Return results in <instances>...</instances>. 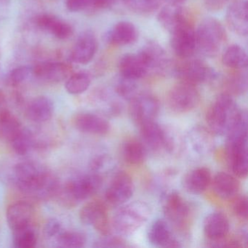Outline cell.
Instances as JSON below:
<instances>
[{
	"label": "cell",
	"mask_w": 248,
	"mask_h": 248,
	"mask_svg": "<svg viewBox=\"0 0 248 248\" xmlns=\"http://www.w3.org/2000/svg\"><path fill=\"white\" fill-rule=\"evenodd\" d=\"M5 181L39 200L56 197L61 186L51 172L33 161H23L7 170Z\"/></svg>",
	"instance_id": "cell-1"
},
{
	"label": "cell",
	"mask_w": 248,
	"mask_h": 248,
	"mask_svg": "<svg viewBox=\"0 0 248 248\" xmlns=\"http://www.w3.org/2000/svg\"><path fill=\"white\" fill-rule=\"evenodd\" d=\"M248 123L246 114L241 112L228 132L227 156L235 176L245 178L248 175Z\"/></svg>",
	"instance_id": "cell-2"
},
{
	"label": "cell",
	"mask_w": 248,
	"mask_h": 248,
	"mask_svg": "<svg viewBox=\"0 0 248 248\" xmlns=\"http://www.w3.org/2000/svg\"><path fill=\"white\" fill-rule=\"evenodd\" d=\"M240 112L232 95L226 92L220 94L206 114L208 130L216 136L227 134Z\"/></svg>",
	"instance_id": "cell-3"
},
{
	"label": "cell",
	"mask_w": 248,
	"mask_h": 248,
	"mask_svg": "<svg viewBox=\"0 0 248 248\" xmlns=\"http://www.w3.org/2000/svg\"><path fill=\"white\" fill-rule=\"evenodd\" d=\"M101 184L102 178L98 174L81 175L69 180L63 186H60L56 197L65 207H75L95 194Z\"/></svg>",
	"instance_id": "cell-4"
},
{
	"label": "cell",
	"mask_w": 248,
	"mask_h": 248,
	"mask_svg": "<svg viewBox=\"0 0 248 248\" xmlns=\"http://www.w3.org/2000/svg\"><path fill=\"white\" fill-rule=\"evenodd\" d=\"M150 214V207L144 202H126L116 212L111 224L119 234L130 236L147 221Z\"/></svg>",
	"instance_id": "cell-5"
},
{
	"label": "cell",
	"mask_w": 248,
	"mask_h": 248,
	"mask_svg": "<svg viewBox=\"0 0 248 248\" xmlns=\"http://www.w3.org/2000/svg\"><path fill=\"white\" fill-rule=\"evenodd\" d=\"M196 48L205 57H216L227 35L223 24L214 18L203 20L195 30Z\"/></svg>",
	"instance_id": "cell-6"
},
{
	"label": "cell",
	"mask_w": 248,
	"mask_h": 248,
	"mask_svg": "<svg viewBox=\"0 0 248 248\" xmlns=\"http://www.w3.org/2000/svg\"><path fill=\"white\" fill-rule=\"evenodd\" d=\"M200 94L195 85L180 82L174 85L167 95L168 108L176 114L189 112L197 107Z\"/></svg>",
	"instance_id": "cell-7"
},
{
	"label": "cell",
	"mask_w": 248,
	"mask_h": 248,
	"mask_svg": "<svg viewBox=\"0 0 248 248\" xmlns=\"http://www.w3.org/2000/svg\"><path fill=\"white\" fill-rule=\"evenodd\" d=\"M170 32L171 47L175 54L183 59L191 58L197 48L195 30L188 17L186 16Z\"/></svg>",
	"instance_id": "cell-8"
},
{
	"label": "cell",
	"mask_w": 248,
	"mask_h": 248,
	"mask_svg": "<svg viewBox=\"0 0 248 248\" xmlns=\"http://www.w3.org/2000/svg\"><path fill=\"white\" fill-rule=\"evenodd\" d=\"M159 100L152 94L137 93L130 100L129 114L133 123L139 126L155 121L159 114Z\"/></svg>",
	"instance_id": "cell-9"
},
{
	"label": "cell",
	"mask_w": 248,
	"mask_h": 248,
	"mask_svg": "<svg viewBox=\"0 0 248 248\" xmlns=\"http://www.w3.org/2000/svg\"><path fill=\"white\" fill-rule=\"evenodd\" d=\"M141 142L146 149L152 152L165 150L172 152L175 142L170 133L155 121L149 122L139 126Z\"/></svg>",
	"instance_id": "cell-10"
},
{
	"label": "cell",
	"mask_w": 248,
	"mask_h": 248,
	"mask_svg": "<svg viewBox=\"0 0 248 248\" xmlns=\"http://www.w3.org/2000/svg\"><path fill=\"white\" fill-rule=\"evenodd\" d=\"M175 73L180 82L195 86L216 78V71L205 62L199 59H189L183 62L176 68Z\"/></svg>",
	"instance_id": "cell-11"
},
{
	"label": "cell",
	"mask_w": 248,
	"mask_h": 248,
	"mask_svg": "<svg viewBox=\"0 0 248 248\" xmlns=\"http://www.w3.org/2000/svg\"><path fill=\"white\" fill-rule=\"evenodd\" d=\"M81 222L87 226H92L103 236L109 233L110 225L107 208L100 201L87 203L79 211Z\"/></svg>",
	"instance_id": "cell-12"
},
{
	"label": "cell",
	"mask_w": 248,
	"mask_h": 248,
	"mask_svg": "<svg viewBox=\"0 0 248 248\" xmlns=\"http://www.w3.org/2000/svg\"><path fill=\"white\" fill-rule=\"evenodd\" d=\"M134 192L133 179L125 172L115 174L106 191V200L109 204L121 206L128 202Z\"/></svg>",
	"instance_id": "cell-13"
},
{
	"label": "cell",
	"mask_w": 248,
	"mask_h": 248,
	"mask_svg": "<svg viewBox=\"0 0 248 248\" xmlns=\"http://www.w3.org/2000/svg\"><path fill=\"white\" fill-rule=\"evenodd\" d=\"M163 211L167 219L178 229H184L189 219V205L177 192L167 196L164 202Z\"/></svg>",
	"instance_id": "cell-14"
},
{
	"label": "cell",
	"mask_w": 248,
	"mask_h": 248,
	"mask_svg": "<svg viewBox=\"0 0 248 248\" xmlns=\"http://www.w3.org/2000/svg\"><path fill=\"white\" fill-rule=\"evenodd\" d=\"M73 125L81 133L93 136H105L110 131L108 122L100 114L80 112L74 117Z\"/></svg>",
	"instance_id": "cell-15"
},
{
	"label": "cell",
	"mask_w": 248,
	"mask_h": 248,
	"mask_svg": "<svg viewBox=\"0 0 248 248\" xmlns=\"http://www.w3.org/2000/svg\"><path fill=\"white\" fill-rule=\"evenodd\" d=\"M226 23L232 31L239 36L248 33V0H233L226 14Z\"/></svg>",
	"instance_id": "cell-16"
},
{
	"label": "cell",
	"mask_w": 248,
	"mask_h": 248,
	"mask_svg": "<svg viewBox=\"0 0 248 248\" xmlns=\"http://www.w3.org/2000/svg\"><path fill=\"white\" fill-rule=\"evenodd\" d=\"M98 49V42L93 33L85 31L79 35L71 52L72 62L85 65L93 59Z\"/></svg>",
	"instance_id": "cell-17"
},
{
	"label": "cell",
	"mask_w": 248,
	"mask_h": 248,
	"mask_svg": "<svg viewBox=\"0 0 248 248\" xmlns=\"http://www.w3.org/2000/svg\"><path fill=\"white\" fill-rule=\"evenodd\" d=\"M34 207L27 202L20 201L11 204L6 211V218L11 230H18L31 226L34 217Z\"/></svg>",
	"instance_id": "cell-18"
},
{
	"label": "cell",
	"mask_w": 248,
	"mask_h": 248,
	"mask_svg": "<svg viewBox=\"0 0 248 248\" xmlns=\"http://www.w3.org/2000/svg\"><path fill=\"white\" fill-rule=\"evenodd\" d=\"M119 70L121 77L135 81L149 74V68L140 51L123 56L119 63Z\"/></svg>",
	"instance_id": "cell-19"
},
{
	"label": "cell",
	"mask_w": 248,
	"mask_h": 248,
	"mask_svg": "<svg viewBox=\"0 0 248 248\" xmlns=\"http://www.w3.org/2000/svg\"><path fill=\"white\" fill-rule=\"evenodd\" d=\"M72 68L62 62H41L32 67V75L41 80L59 82L71 75Z\"/></svg>",
	"instance_id": "cell-20"
},
{
	"label": "cell",
	"mask_w": 248,
	"mask_h": 248,
	"mask_svg": "<svg viewBox=\"0 0 248 248\" xmlns=\"http://www.w3.org/2000/svg\"><path fill=\"white\" fill-rule=\"evenodd\" d=\"M139 38L136 26L129 21H120L106 34V41L111 46H127L134 44Z\"/></svg>",
	"instance_id": "cell-21"
},
{
	"label": "cell",
	"mask_w": 248,
	"mask_h": 248,
	"mask_svg": "<svg viewBox=\"0 0 248 248\" xmlns=\"http://www.w3.org/2000/svg\"><path fill=\"white\" fill-rule=\"evenodd\" d=\"M35 23L40 30L59 40H66L73 34L70 24L51 14H40L36 18Z\"/></svg>",
	"instance_id": "cell-22"
},
{
	"label": "cell",
	"mask_w": 248,
	"mask_h": 248,
	"mask_svg": "<svg viewBox=\"0 0 248 248\" xmlns=\"http://www.w3.org/2000/svg\"><path fill=\"white\" fill-rule=\"evenodd\" d=\"M150 72L161 73L168 68V56L163 47L156 42H149L140 50Z\"/></svg>",
	"instance_id": "cell-23"
},
{
	"label": "cell",
	"mask_w": 248,
	"mask_h": 248,
	"mask_svg": "<svg viewBox=\"0 0 248 248\" xmlns=\"http://www.w3.org/2000/svg\"><path fill=\"white\" fill-rule=\"evenodd\" d=\"M229 232V219L223 213L215 212L210 213L204 219V234L214 243L226 237Z\"/></svg>",
	"instance_id": "cell-24"
},
{
	"label": "cell",
	"mask_w": 248,
	"mask_h": 248,
	"mask_svg": "<svg viewBox=\"0 0 248 248\" xmlns=\"http://www.w3.org/2000/svg\"><path fill=\"white\" fill-rule=\"evenodd\" d=\"M148 239L155 246L162 248H179V242L174 239L168 223L162 219L155 220L148 231Z\"/></svg>",
	"instance_id": "cell-25"
},
{
	"label": "cell",
	"mask_w": 248,
	"mask_h": 248,
	"mask_svg": "<svg viewBox=\"0 0 248 248\" xmlns=\"http://www.w3.org/2000/svg\"><path fill=\"white\" fill-rule=\"evenodd\" d=\"M211 181L210 170L201 167L192 170L185 175L183 181V186L187 192L197 195L205 191Z\"/></svg>",
	"instance_id": "cell-26"
},
{
	"label": "cell",
	"mask_w": 248,
	"mask_h": 248,
	"mask_svg": "<svg viewBox=\"0 0 248 248\" xmlns=\"http://www.w3.org/2000/svg\"><path fill=\"white\" fill-rule=\"evenodd\" d=\"M54 105L51 99L46 96H39L30 101L26 109V116L33 123H47L53 117Z\"/></svg>",
	"instance_id": "cell-27"
},
{
	"label": "cell",
	"mask_w": 248,
	"mask_h": 248,
	"mask_svg": "<svg viewBox=\"0 0 248 248\" xmlns=\"http://www.w3.org/2000/svg\"><path fill=\"white\" fill-rule=\"evenodd\" d=\"M211 183L215 194L222 200H232L236 197L240 187L236 177L227 172L216 174Z\"/></svg>",
	"instance_id": "cell-28"
},
{
	"label": "cell",
	"mask_w": 248,
	"mask_h": 248,
	"mask_svg": "<svg viewBox=\"0 0 248 248\" xmlns=\"http://www.w3.org/2000/svg\"><path fill=\"white\" fill-rule=\"evenodd\" d=\"M23 129L21 121L6 107L0 108V138L11 143Z\"/></svg>",
	"instance_id": "cell-29"
},
{
	"label": "cell",
	"mask_w": 248,
	"mask_h": 248,
	"mask_svg": "<svg viewBox=\"0 0 248 248\" xmlns=\"http://www.w3.org/2000/svg\"><path fill=\"white\" fill-rule=\"evenodd\" d=\"M213 133L207 129L197 127L190 132L188 143L195 153L206 155L210 153L214 146Z\"/></svg>",
	"instance_id": "cell-30"
},
{
	"label": "cell",
	"mask_w": 248,
	"mask_h": 248,
	"mask_svg": "<svg viewBox=\"0 0 248 248\" xmlns=\"http://www.w3.org/2000/svg\"><path fill=\"white\" fill-rule=\"evenodd\" d=\"M248 55L239 45L229 46L222 55V63L234 71L244 70L248 66Z\"/></svg>",
	"instance_id": "cell-31"
},
{
	"label": "cell",
	"mask_w": 248,
	"mask_h": 248,
	"mask_svg": "<svg viewBox=\"0 0 248 248\" xmlns=\"http://www.w3.org/2000/svg\"><path fill=\"white\" fill-rule=\"evenodd\" d=\"M147 149L141 140L129 139L123 146V156L127 163L131 165H140L144 162Z\"/></svg>",
	"instance_id": "cell-32"
},
{
	"label": "cell",
	"mask_w": 248,
	"mask_h": 248,
	"mask_svg": "<svg viewBox=\"0 0 248 248\" xmlns=\"http://www.w3.org/2000/svg\"><path fill=\"white\" fill-rule=\"evenodd\" d=\"M10 143L14 152L19 156L28 155L37 145L34 133L25 127H23L22 130Z\"/></svg>",
	"instance_id": "cell-33"
},
{
	"label": "cell",
	"mask_w": 248,
	"mask_h": 248,
	"mask_svg": "<svg viewBox=\"0 0 248 248\" xmlns=\"http://www.w3.org/2000/svg\"><path fill=\"white\" fill-rule=\"evenodd\" d=\"M186 16H187L185 11L181 7L165 5L161 9L157 16L159 24L165 29L170 31L175 26L181 22Z\"/></svg>",
	"instance_id": "cell-34"
},
{
	"label": "cell",
	"mask_w": 248,
	"mask_h": 248,
	"mask_svg": "<svg viewBox=\"0 0 248 248\" xmlns=\"http://www.w3.org/2000/svg\"><path fill=\"white\" fill-rule=\"evenodd\" d=\"M91 77L87 72H78L70 75L66 79L65 88L71 95H79L89 88Z\"/></svg>",
	"instance_id": "cell-35"
},
{
	"label": "cell",
	"mask_w": 248,
	"mask_h": 248,
	"mask_svg": "<svg viewBox=\"0 0 248 248\" xmlns=\"http://www.w3.org/2000/svg\"><path fill=\"white\" fill-rule=\"evenodd\" d=\"M13 242L15 248H33L37 245V234L32 226L14 231Z\"/></svg>",
	"instance_id": "cell-36"
},
{
	"label": "cell",
	"mask_w": 248,
	"mask_h": 248,
	"mask_svg": "<svg viewBox=\"0 0 248 248\" xmlns=\"http://www.w3.org/2000/svg\"><path fill=\"white\" fill-rule=\"evenodd\" d=\"M60 248H79L85 246L86 236L82 232L77 231H63L56 238Z\"/></svg>",
	"instance_id": "cell-37"
},
{
	"label": "cell",
	"mask_w": 248,
	"mask_h": 248,
	"mask_svg": "<svg viewBox=\"0 0 248 248\" xmlns=\"http://www.w3.org/2000/svg\"><path fill=\"white\" fill-rule=\"evenodd\" d=\"M227 93L232 95H240L246 91L248 88V76L242 70H238L237 72L229 77L225 82Z\"/></svg>",
	"instance_id": "cell-38"
},
{
	"label": "cell",
	"mask_w": 248,
	"mask_h": 248,
	"mask_svg": "<svg viewBox=\"0 0 248 248\" xmlns=\"http://www.w3.org/2000/svg\"><path fill=\"white\" fill-rule=\"evenodd\" d=\"M115 91L119 96L130 101L138 93V85L136 81L121 77L116 84Z\"/></svg>",
	"instance_id": "cell-39"
},
{
	"label": "cell",
	"mask_w": 248,
	"mask_h": 248,
	"mask_svg": "<svg viewBox=\"0 0 248 248\" xmlns=\"http://www.w3.org/2000/svg\"><path fill=\"white\" fill-rule=\"evenodd\" d=\"M161 0H126L131 11L139 14H149L159 7Z\"/></svg>",
	"instance_id": "cell-40"
},
{
	"label": "cell",
	"mask_w": 248,
	"mask_h": 248,
	"mask_svg": "<svg viewBox=\"0 0 248 248\" xmlns=\"http://www.w3.org/2000/svg\"><path fill=\"white\" fill-rule=\"evenodd\" d=\"M32 75V67L21 66L13 69L7 78V82L11 86H17L25 82Z\"/></svg>",
	"instance_id": "cell-41"
},
{
	"label": "cell",
	"mask_w": 248,
	"mask_h": 248,
	"mask_svg": "<svg viewBox=\"0 0 248 248\" xmlns=\"http://www.w3.org/2000/svg\"><path fill=\"white\" fill-rule=\"evenodd\" d=\"M232 200V210L236 217L242 220H248V199L245 195H236Z\"/></svg>",
	"instance_id": "cell-42"
},
{
	"label": "cell",
	"mask_w": 248,
	"mask_h": 248,
	"mask_svg": "<svg viewBox=\"0 0 248 248\" xmlns=\"http://www.w3.org/2000/svg\"><path fill=\"white\" fill-rule=\"evenodd\" d=\"M94 246L96 248H125L128 246L121 238L104 236V238L95 242Z\"/></svg>",
	"instance_id": "cell-43"
},
{
	"label": "cell",
	"mask_w": 248,
	"mask_h": 248,
	"mask_svg": "<svg viewBox=\"0 0 248 248\" xmlns=\"http://www.w3.org/2000/svg\"><path fill=\"white\" fill-rule=\"evenodd\" d=\"M62 223L60 221L56 218L50 219L47 223H46L44 226V233L45 236L47 239H52V238L57 237L58 235L62 232Z\"/></svg>",
	"instance_id": "cell-44"
},
{
	"label": "cell",
	"mask_w": 248,
	"mask_h": 248,
	"mask_svg": "<svg viewBox=\"0 0 248 248\" xmlns=\"http://www.w3.org/2000/svg\"><path fill=\"white\" fill-rule=\"evenodd\" d=\"M66 6L70 12H80L91 6V0H66Z\"/></svg>",
	"instance_id": "cell-45"
},
{
	"label": "cell",
	"mask_w": 248,
	"mask_h": 248,
	"mask_svg": "<svg viewBox=\"0 0 248 248\" xmlns=\"http://www.w3.org/2000/svg\"><path fill=\"white\" fill-rule=\"evenodd\" d=\"M230 0H203L206 8L211 11H218L223 9Z\"/></svg>",
	"instance_id": "cell-46"
},
{
	"label": "cell",
	"mask_w": 248,
	"mask_h": 248,
	"mask_svg": "<svg viewBox=\"0 0 248 248\" xmlns=\"http://www.w3.org/2000/svg\"><path fill=\"white\" fill-rule=\"evenodd\" d=\"M115 0H91V6L96 9H107L112 6Z\"/></svg>",
	"instance_id": "cell-47"
},
{
	"label": "cell",
	"mask_w": 248,
	"mask_h": 248,
	"mask_svg": "<svg viewBox=\"0 0 248 248\" xmlns=\"http://www.w3.org/2000/svg\"><path fill=\"white\" fill-rule=\"evenodd\" d=\"M165 4L171 6L181 7L186 0H162Z\"/></svg>",
	"instance_id": "cell-48"
},
{
	"label": "cell",
	"mask_w": 248,
	"mask_h": 248,
	"mask_svg": "<svg viewBox=\"0 0 248 248\" xmlns=\"http://www.w3.org/2000/svg\"><path fill=\"white\" fill-rule=\"evenodd\" d=\"M6 107V98L2 91H0V108Z\"/></svg>",
	"instance_id": "cell-49"
}]
</instances>
